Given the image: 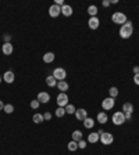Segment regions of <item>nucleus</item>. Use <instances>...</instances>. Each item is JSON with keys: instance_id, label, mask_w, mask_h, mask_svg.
<instances>
[{"instance_id": "1", "label": "nucleus", "mask_w": 139, "mask_h": 155, "mask_svg": "<svg viewBox=\"0 0 139 155\" xmlns=\"http://www.w3.org/2000/svg\"><path fill=\"white\" fill-rule=\"evenodd\" d=\"M132 33H134V25L131 21L127 20V22L124 25H121V28H120V36L123 39H129L132 36Z\"/></svg>"}, {"instance_id": "2", "label": "nucleus", "mask_w": 139, "mask_h": 155, "mask_svg": "<svg viewBox=\"0 0 139 155\" xmlns=\"http://www.w3.org/2000/svg\"><path fill=\"white\" fill-rule=\"evenodd\" d=\"M111 21L114 24H117V25H124L127 22V15L124 13H121V11H117V13H114L111 15Z\"/></svg>"}, {"instance_id": "3", "label": "nucleus", "mask_w": 139, "mask_h": 155, "mask_svg": "<svg viewBox=\"0 0 139 155\" xmlns=\"http://www.w3.org/2000/svg\"><path fill=\"white\" fill-rule=\"evenodd\" d=\"M111 121L116 126H121L123 123H125V114H124L123 111H117V112H114Z\"/></svg>"}, {"instance_id": "4", "label": "nucleus", "mask_w": 139, "mask_h": 155, "mask_svg": "<svg viewBox=\"0 0 139 155\" xmlns=\"http://www.w3.org/2000/svg\"><path fill=\"white\" fill-rule=\"evenodd\" d=\"M52 75H53V78L57 82H60V80H64L67 78V71L64 68H61V66H59V68H54Z\"/></svg>"}, {"instance_id": "5", "label": "nucleus", "mask_w": 139, "mask_h": 155, "mask_svg": "<svg viewBox=\"0 0 139 155\" xmlns=\"http://www.w3.org/2000/svg\"><path fill=\"white\" fill-rule=\"evenodd\" d=\"M56 101H57V107H63V108H66V107L70 104L67 93H59L56 97Z\"/></svg>"}, {"instance_id": "6", "label": "nucleus", "mask_w": 139, "mask_h": 155, "mask_svg": "<svg viewBox=\"0 0 139 155\" xmlns=\"http://www.w3.org/2000/svg\"><path fill=\"white\" fill-rule=\"evenodd\" d=\"M102 144L104 145H110L113 144V141H114V136L111 134V133H107V132H103L102 134H100V140H99Z\"/></svg>"}, {"instance_id": "7", "label": "nucleus", "mask_w": 139, "mask_h": 155, "mask_svg": "<svg viewBox=\"0 0 139 155\" xmlns=\"http://www.w3.org/2000/svg\"><path fill=\"white\" fill-rule=\"evenodd\" d=\"M114 104H116V100L111 98V97H107L102 101V108L103 111H110V109L114 108Z\"/></svg>"}, {"instance_id": "8", "label": "nucleus", "mask_w": 139, "mask_h": 155, "mask_svg": "<svg viewBox=\"0 0 139 155\" xmlns=\"http://www.w3.org/2000/svg\"><path fill=\"white\" fill-rule=\"evenodd\" d=\"M61 14V7L57 6V4H52V6L49 7V15L52 17V18H57V17Z\"/></svg>"}, {"instance_id": "9", "label": "nucleus", "mask_w": 139, "mask_h": 155, "mask_svg": "<svg viewBox=\"0 0 139 155\" xmlns=\"http://www.w3.org/2000/svg\"><path fill=\"white\" fill-rule=\"evenodd\" d=\"M75 118L78 119V121H81V122H83L86 118H88V111H86L85 108H80V109H76L75 111Z\"/></svg>"}, {"instance_id": "10", "label": "nucleus", "mask_w": 139, "mask_h": 155, "mask_svg": "<svg viewBox=\"0 0 139 155\" xmlns=\"http://www.w3.org/2000/svg\"><path fill=\"white\" fill-rule=\"evenodd\" d=\"M99 25H100V21H99V18H97V17H89V20H88V27H89L90 29H92V31L97 29V28H99Z\"/></svg>"}, {"instance_id": "11", "label": "nucleus", "mask_w": 139, "mask_h": 155, "mask_svg": "<svg viewBox=\"0 0 139 155\" xmlns=\"http://www.w3.org/2000/svg\"><path fill=\"white\" fill-rule=\"evenodd\" d=\"M36 100L40 102V104H47V102L50 101V94L47 92H40L39 94H38Z\"/></svg>"}, {"instance_id": "12", "label": "nucleus", "mask_w": 139, "mask_h": 155, "mask_svg": "<svg viewBox=\"0 0 139 155\" xmlns=\"http://www.w3.org/2000/svg\"><path fill=\"white\" fill-rule=\"evenodd\" d=\"M2 51H3L4 56H11L14 51V46L11 43H3L2 44Z\"/></svg>"}, {"instance_id": "13", "label": "nucleus", "mask_w": 139, "mask_h": 155, "mask_svg": "<svg viewBox=\"0 0 139 155\" xmlns=\"http://www.w3.org/2000/svg\"><path fill=\"white\" fill-rule=\"evenodd\" d=\"M14 79H15V75H14V72L13 71H7V72H4V75H3V80L6 83H13L14 82Z\"/></svg>"}, {"instance_id": "14", "label": "nucleus", "mask_w": 139, "mask_h": 155, "mask_svg": "<svg viewBox=\"0 0 139 155\" xmlns=\"http://www.w3.org/2000/svg\"><path fill=\"white\" fill-rule=\"evenodd\" d=\"M73 13H74L73 7L68 6V4H64V6L61 7V14H63L64 17H71L73 15Z\"/></svg>"}, {"instance_id": "15", "label": "nucleus", "mask_w": 139, "mask_h": 155, "mask_svg": "<svg viewBox=\"0 0 139 155\" xmlns=\"http://www.w3.org/2000/svg\"><path fill=\"white\" fill-rule=\"evenodd\" d=\"M96 121L99 123H102V125H104V123H107V121H109V116H107V114L104 112V111H102V112L97 114Z\"/></svg>"}, {"instance_id": "16", "label": "nucleus", "mask_w": 139, "mask_h": 155, "mask_svg": "<svg viewBox=\"0 0 139 155\" xmlns=\"http://www.w3.org/2000/svg\"><path fill=\"white\" fill-rule=\"evenodd\" d=\"M54 58H56V56H54V53H52V51H47V53L43 54V63H46V64L53 63Z\"/></svg>"}, {"instance_id": "17", "label": "nucleus", "mask_w": 139, "mask_h": 155, "mask_svg": "<svg viewBox=\"0 0 139 155\" xmlns=\"http://www.w3.org/2000/svg\"><path fill=\"white\" fill-rule=\"evenodd\" d=\"M99 140H100V134L97 132L89 133V136H88V143H92V144H95V143H97Z\"/></svg>"}, {"instance_id": "18", "label": "nucleus", "mask_w": 139, "mask_h": 155, "mask_svg": "<svg viewBox=\"0 0 139 155\" xmlns=\"http://www.w3.org/2000/svg\"><path fill=\"white\" fill-rule=\"evenodd\" d=\"M56 87H57V89H59L61 93H66L67 90H68L70 86H68V83H67L66 80H60V82H57V86H56Z\"/></svg>"}, {"instance_id": "19", "label": "nucleus", "mask_w": 139, "mask_h": 155, "mask_svg": "<svg viewBox=\"0 0 139 155\" xmlns=\"http://www.w3.org/2000/svg\"><path fill=\"white\" fill-rule=\"evenodd\" d=\"M123 112L124 114H132L134 112V105L131 102H124L123 104Z\"/></svg>"}, {"instance_id": "20", "label": "nucleus", "mask_w": 139, "mask_h": 155, "mask_svg": "<svg viewBox=\"0 0 139 155\" xmlns=\"http://www.w3.org/2000/svg\"><path fill=\"white\" fill-rule=\"evenodd\" d=\"M82 134H83V133L81 132V130H74L73 134H71V136H73V139H71V140H74V141H76V143L81 141V140H82Z\"/></svg>"}, {"instance_id": "21", "label": "nucleus", "mask_w": 139, "mask_h": 155, "mask_svg": "<svg viewBox=\"0 0 139 155\" xmlns=\"http://www.w3.org/2000/svg\"><path fill=\"white\" fill-rule=\"evenodd\" d=\"M46 85L49 86V87H56L57 86V80L53 78V75H50L46 78Z\"/></svg>"}, {"instance_id": "22", "label": "nucleus", "mask_w": 139, "mask_h": 155, "mask_svg": "<svg viewBox=\"0 0 139 155\" xmlns=\"http://www.w3.org/2000/svg\"><path fill=\"white\" fill-rule=\"evenodd\" d=\"M83 126H85L86 129H93V126H95V121H93V118H88L83 121Z\"/></svg>"}, {"instance_id": "23", "label": "nucleus", "mask_w": 139, "mask_h": 155, "mask_svg": "<svg viewBox=\"0 0 139 155\" xmlns=\"http://www.w3.org/2000/svg\"><path fill=\"white\" fill-rule=\"evenodd\" d=\"M117 96H118V89H117L116 86H113V87H110L109 89V97H111V98L116 100Z\"/></svg>"}, {"instance_id": "24", "label": "nucleus", "mask_w": 139, "mask_h": 155, "mask_svg": "<svg viewBox=\"0 0 139 155\" xmlns=\"http://www.w3.org/2000/svg\"><path fill=\"white\" fill-rule=\"evenodd\" d=\"M97 13H99V10H97L96 6L88 7V14H89V17H97Z\"/></svg>"}, {"instance_id": "25", "label": "nucleus", "mask_w": 139, "mask_h": 155, "mask_svg": "<svg viewBox=\"0 0 139 155\" xmlns=\"http://www.w3.org/2000/svg\"><path fill=\"white\" fill-rule=\"evenodd\" d=\"M67 148L70 150V151H76V150H78V143L76 141H74V140H71V141L68 143V144H67Z\"/></svg>"}, {"instance_id": "26", "label": "nucleus", "mask_w": 139, "mask_h": 155, "mask_svg": "<svg viewBox=\"0 0 139 155\" xmlns=\"http://www.w3.org/2000/svg\"><path fill=\"white\" fill-rule=\"evenodd\" d=\"M32 121L35 123H42L45 122V119H43V114H35V115L32 116Z\"/></svg>"}, {"instance_id": "27", "label": "nucleus", "mask_w": 139, "mask_h": 155, "mask_svg": "<svg viewBox=\"0 0 139 155\" xmlns=\"http://www.w3.org/2000/svg\"><path fill=\"white\" fill-rule=\"evenodd\" d=\"M54 115H56L57 118H63V116L66 115V108H63V107H57Z\"/></svg>"}, {"instance_id": "28", "label": "nucleus", "mask_w": 139, "mask_h": 155, "mask_svg": "<svg viewBox=\"0 0 139 155\" xmlns=\"http://www.w3.org/2000/svg\"><path fill=\"white\" fill-rule=\"evenodd\" d=\"M76 111V108L73 105V104H68V105L66 107V114H68V115H74Z\"/></svg>"}, {"instance_id": "29", "label": "nucleus", "mask_w": 139, "mask_h": 155, "mask_svg": "<svg viewBox=\"0 0 139 155\" xmlns=\"http://www.w3.org/2000/svg\"><path fill=\"white\" fill-rule=\"evenodd\" d=\"M6 114H13L14 112V105L13 104H6L4 105V109H3Z\"/></svg>"}, {"instance_id": "30", "label": "nucleus", "mask_w": 139, "mask_h": 155, "mask_svg": "<svg viewBox=\"0 0 139 155\" xmlns=\"http://www.w3.org/2000/svg\"><path fill=\"white\" fill-rule=\"evenodd\" d=\"M39 105H40V102L38 101V100H32V101H31V108L32 109H38Z\"/></svg>"}, {"instance_id": "31", "label": "nucleus", "mask_w": 139, "mask_h": 155, "mask_svg": "<svg viewBox=\"0 0 139 155\" xmlns=\"http://www.w3.org/2000/svg\"><path fill=\"white\" fill-rule=\"evenodd\" d=\"M86 145H88V141H85V140H81V141H78V148L83 150V148H86Z\"/></svg>"}, {"instance_id": "32", "label": "nucleus", "mask_w": 139, "mask_h": 155, "mask_svg": "<svg viewBox=\"0 0 139 155\" xmlns=\"http://www.w3.org/2000/svg\"><path fill=\"white\" fill-rule=\"evenodd\" d=\"M43 119H45V121H50V119H52V114H50V112H45V114H43Z\"/></svg>"}, {"instance_id": "33", "label": "nucleus", "mask_w": 139, "mask_h": 155, "mask_svg": "<svg viewBox=\"0 0 139 155\" xmlns=\"http://www.w3.org/2000/svg\"><path fill=\"white\" fill-rule=\"evenodd\" d=\"M134 83H135L136 86H139V73L134 75Z\"/></svg>"}, {"instance_id": "34", "label": "nucleus", "mask_w": 139, "mask_h": 155, "mask_svg": "<svg viewBox=\"0 0 139 155\" xmlns=\"http://www.w3.org/2000/svg\"><path fill=\"white\" fill-rule=\"evenodd\" d=\"M110 4H111V3H110V0H103V2H102V6L103 7H109Z\"/></svg>"}, {"instance_id": "35", "label": "nucleus", "mask_w": 139, "mask_h": 155, "mask_svg": "<svg viewBox=\"0 0 139 155\" xmlns=\"http://www.w3.org/2000/svg\"><path fill=\"white\" fill-rule=\"evenodd\" d=\"M3 39H4V43H10L11 36H10V35H4V37H3Z\"/></svg>"}, {"instance_id": "36", "label": "nucleus", "mask_w": 139, "mask_h": 155, "mask_svg": "<svg viewBox=\"0 0 139 155\" xmlns=\"http://www.w3.org/2000/svg\"><path fill=\"white\" fill-rule=\"evenodd\" d=\"M132 71H134V75H136V73H139V66L136 65V66H134L132 68Z\"/></svg>"}, {"instance_id": "37", "label": "nucleus", "mask_w": 139, "mask_h": 155, "mask_svg": "<svg viewBox=\"0 0 139 155\" xmlns=\"http://www.w3.org/2000/svg\"><path fill=\"white\" fill-rule=\"evenodd\" d=\"M132 119V114H125V121H131Z\"/></svg>"}, {"instance_id": "38", "label": "nucleus", "mask_w": 139, "mask_h": 155, "mask_svg": "<svg viewBox=\"0 0 139 155\" xmlns=\"http://www.w3.org/2000/svg\"><path fill=\"white\" fill-rule=\"evenodd\" d=\"M4 105H6V104H3V101L0 100V111H3L4 109Z\"/></svg>"}, {"instance_id": "39", "label": "nucleus", "mask_w": 139, "mask_h": 155, "mask_svg": "<svg viewBox=\"0 0 139 155\" xmlns=\"http://www.w3.org/2000/svg\"><path fill=\"white\" fill-rule=\"evenodd\" d=\"M110 3H111V4H117V3H118V0H110Z\"/></svg>"}, {"instance_id": "40", "label": "nucleus", "mask_w": 139, "mask_h": 155, "mask_svg": "<svg viewBox=\"0 0 139 155\" xmlns=\"http://www.w3.org/2000/svg\"><path fill=\"white\" fill-rule=\"evenodd\" d=\"M2 80H3V78H2V75H0V83H2Z\"/></svg>"}]
</instances>
